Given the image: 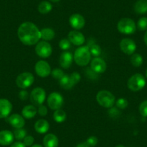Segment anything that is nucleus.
<instances>
[{
    "mask_svg": "<svg viewBox=\"0 0 147 147\" xmlns=\"http://www.w3.org/2000/svg\"><path fill=\"white\" fill-rule=\"evenodd\" d=\"M18 35L24 45L33 46L38 43L40 39V30L32 22H25L20 25Z\"/></svg>",
    "mask_w": 147,
    "mask_h": 147,
    "instance_id": "1",
    "label": "nucleus"
},
{
    "mask_svg": "<svg viewBox=\"0 0 147 147\" xmlns=\"http://www.w3.org/2000/svg\"><path fill=\"white\" fill-rule=\"evenodd\" d=\"M74 60L77 65L85 66L91 60V54L87 46L78 48L74 54Z\"/></svg>",
    "mask_w": 147,
    "mask_h": 147,
    "instance_id": "2",
    "label": "nucleus"
},
{
    "mask_svg": "<svg viewBox=\"0 0 147 147\" xmlns=\"http://www.w3.org/2000/svg\"><path fill=\"white\" fill-rule=\"evenodd\" d=\"M96 100L99 105L105 108L113 107L115 103V96L107 90H101L96 96Z\"/></svg>",
    "mask_w": 147,
    "mask_h": 147,
    "instance_id": "3",
    "label": "nucleus"
},
{
    "mask_svg": "<svg viewBox=\"0 0 147 147\" xmlns=\"http://www.w3.org/2000/svg\"><path fill=\"white\" fill-rule=\"evenodd\" d=\"M117 28L121 33L131 35L134 34L136 30V25L135 22L130 18H123L118 22Z\"/></svg>",
    "mask_w": 147,
    "mask_h": 147,
    "instance_id": "4",
    "label": "nucleus"
},
{
    "mask_svg": "<svg viewBox=\"0 0 147 147\" xmlns=\"http://www.w3.org/2000/svg\"><path fill=\"white\" fill-rule=\"evenodd\" d=\"M128 89L133 92H138L142 90L146 85L145 77L141 74H136L131 77L127 83Z\"/></svg>",
    "mask_w": 147,
    "mask_h": 147,
    "instance_id": "5",
    "label": "nucleus"
},
{
    "mask_svg": "<svg viewBox=\"0 0 147 147\" xmlns=\"http://www.w3.org/2000/svg\"><path fill=\"white\" fill-rule=\"evenodd\" d=\"M34 76L30 72H23L20 74L16 79V84L18 87L25 90L30 87L34 82Z\"/></svg>",
    "mask_w": 147,
    "mask_h": 147,
    "instance_id": "6",
    "label": "nucleus"
},
{
    "mask_svg": "<svg viewBox=\"0 0 147 147\" xmlns=\"http://www.w3.org/2000/svg\"><path fill=\"white\" fill-rule=\"evenodd\" d=\"M46 94L45 90L41 87H36L32 90L30 95L31 102L34 105L40 106L43 104L46 100Z\"/></svg>",
    "mask_w": 147,
    "mask_h": 147,
    "instance_id": "7",
    "label": "nucleus"
},
{
    "mask_svg": "<svg viewBox=\"0 0 147 147\" xmlns=\"http://www.w3.org/2000/svg\"><path fill=\"white\" fill-rule=\"evenodd\" d=\"M35 52L39 57L46 59L51 56L52 53V47L47 41H40L37 43L35 46Z\"/></svg>",
    "mask_w": 147,
    "mask_h": 147,
    "instance_id": "8",
    "label": "nucleus"
},
{
    "mask_svg": "<svg viewBox=\"0 0 147 147\" xmlns=\"http://www.w3.org/2000/svg\"><path fill=\"white\" fill-rule=\"evenodd\" d=\"M48 105L51 110H59L63 103V98L61 94L58 92H52L48 97Z\"/></svg>",
    "mask_w": 147,
    "mask_h": 147,
    "instance_id": "9",
    "label": "nucleus"
},
{
    "mask_svg": "<svg viewBox=\"0 0 147 147\" xmlns=\"http://www.w3.org/2000/svg\"><path fill=\"white\" fill-rule=\"evenodd\" d=\"M35 70L37 75L40 77H47L51 73V69L49 63L45 61H39L36 63Z\"/></svg>",
    "mask_w": 147,
    "mask_h": 147,
    "instance_id": "10",
    "label": "nucleus"
},
{
    "mask_svg": "<svg viewBox=\"0 0 147 147\" xmlns=\"http://www.w3.org/2000/svg\"><path fill=\"white\" fill-rule=\"evenodd\" d=\"M121 50L127 55L134 54L136 50V45L133 40L130 38H123L120 43Z\"/></svg>",
    "mask_w": 147,
    "mask_h": 147,
    "instance_id": "11",
    "label": "nucleus"
},
{
    "mask_svg": "<svg viewBox=\"0 0 147 147\" xmlns=\"http://www.w3.org/2000/svg\"><path fill=\"white\" fill-rule=\"evenodd\" d=\"M69 23L71 26L76 30L82 29L85 25V20L80 14H74L69 18Z\"/></svg>",
    "mask_w": 147,
    "mask_h": 147,
    "instance_id": "12",
    "label": "nucleus"
},
{
    "mask_svg": "<svg viewBox=\"0 0 147 147\" xmlns=\"http://www.w3.org/2000/svg\"><path fill=\"white\" fill-rule=\"evenodd\" d=\"M90 69L96 74H102L107 69V64L101 58H94L91 62Z\"/></svg>",
    "mask_w": 147,
    "mask_h": 147,
    "instance_id": "13",
    "label": "nucleus"
},
{
    "mask_svg": "<svg viewBox=\"0 0 147 147\" xmlns=\"http://www.w3.org/2000/svg\"><path fill=\"white\" fill-rule=\"evenodd\" d=\"M68 39L71 43H73L77 46H80L83 45L85 42V38L82 32L78 30H72L68 35Z\"/></svg>",
    "mask_w": 147,
    "mask_h": 147,
    "instance_id": "14",
    "label": "nucleus"
},
{
    "mask_svg": "<svg viewBox=\"0 0 147 147\" xmlns=\"http://www.w3.org/2000/svg\"><path fill=\"white\" fill-rule=\"evenodd\" d=\"M12 105L7 99H0V118H7L11 113Z\"/></svg>",
    "mask_w": 147,
    "mask_h": 147,
    "instance_id": "15",
    "label": "nucleus"
},
{
    "mask_svg": "<svg viewBox=\"0 0 147 147\" xmlns=\"http://www.w3.org/2000/svg\"><path fill=\"white\" fill-rule=\"evenodd\" d=\"M7 121L15 128H22L25 124V121L22 115L19 114H12L7 118Z\"/></svg>",
    "mask_w": 147,
    "mask_h": 147,
    "instance_id": "16",
    "label": "nucleus"
},
{
    "mask_svg": "<svg viewBox=\"0 0 147 147\" xmlns=\"http://www.w3.org/2000/svg\"><path fill=\"white\" fill-rule=\"evenodd\" d=\"M74 60V56L69 51H63L61 54L60 59H59V63L60 66L63 69H69L72 64Z\"/></svg>",
    "mask_w": 147,
    "mask_h": 147,
    "instance_id": "17",
    "label": "nucleus"
},
{
    "mask_svg": "<svg viewBox=\"0 0 147 147\" xmlns=\"http://www.w3.org/2000/svg\"><path fill=\"white\" fill-rule=\"evenodd\" d=\"M14 134L8 130H3L0 131V145L9 146L12 144L14 141Z\"/></svg>",
    "mask_w": 147,
    "mask_h": 147,
    "instance_id": "18",
    "label": "nucleus"
},
{
    "mask_svg": "<svg viewBox=\"0 0 147 147\" xmlns=\"http://www.w3.org/2000/svg\"><path fill=\"white\" fill-rule=\"evenodd\" d=\"M43 143L45 147H58L59 139L56 135L53 134H49L45 136Z\"/></svg>",
    "mask_w": 147,
    "mask_h": 147,
    "instance_id": "19",
    "label": "nucleus"
},
{
    "mask_svg": "<svg viewBox=\"0 0 147 147\" xmlns=\"http://www.w3.org/2000/svg\"><path fill=\"white\" fill-rule=\"evenodd\" d=\"M49 128H50V125L46 120L40 119L37 121L35 124V129L38 134H46L49 131Z\"/></svg>",
    "mask_w": 147,
    "mask_h": 147,
    "instance_id": "20",
    "label": "nucleus"
},
{
    "mask_svg": "<svg viewBox=\"0 0 147 147\" xmlns=\"http://www.w3.org/2000/svg\"><path fill=\"white\" fill-rule=\"evenodd\" d=\"M38 113L36 107L33 105H26L22 110V115L27 119H31L34 118Z\"/></svg>",
    "mask_w": 147,
    "mask_h": 147,
    "instance_id": "21",
    "label": "nucleus"
},
{
    "mask_svg": "<svg viewBox=\"0 0 147 147\" xmlns=\"http://www.w3.org/2000/svg\"><path fill=\"white\" fill-rule=\"evenodd\" d=\"M59 84H60L61 87L64 90H71L75 85L71 75H68V74L63 75V77L59 80Z\"/></svg>",
    "mask_w": 147,
    "mask_h": 147,
    "instance_id": "22",
    "label": "nucleus"
},
{
    "mask_svg": "<svg viewBox=\"0 0 147 147\" xmlns=\"http://www.w3.org/2000/svg\"><path fill=\"white\" fill-rule=\"evenodd\" d=\"M87 47L89 48V50H90L91 56L97 58L101 55V48H100V46H99V45H97V43H94L93 40H90V41L89 42L88 44H87Z\"/></svg>",
    "mask_w": 147,
    "mask_h": 147,
    "instance_id": "23",
    "label": "nucleus"
},
{
    "mask_svg": "<svg viewBox=\"0 0 147 147\" xmlns=\"http://www.w3.org/2000/svg\"><path fill=\"white\" fill-rule=\"evenodd\" d=\"M134 10L138 14H145L147 12V0H138L134 5Z\"/></svg>",
    "mask_w": 147,
    "mask_h": 147,
    "instance_id": "24",
    "label": "nucleus"
},
{
    "mask_svg": "<svg viewBox=\"0 0 147 147\" xmlns=\"http://www.w3.org/2000/svg\"><path fill=\"white\" fill-rule=\"evenodd\" d=\"M55 32L51 28H43L40 30V38L44 40L45 41L51 40L54 38Z\"/></svg>",
    "mask_w": 147,
    "mask_h": 147,
    "instance_id": "25",
    "label": "nucleus"
},
{
    "mask_svg": "<svg viewBox=\"0 0 147 147\" xmlns=\"http://www.w3.org/2000/svg\"><path fill=\"white\" fill-rule=\"evenodd\" d=\"M38 10L41 14H47L52 10V5L47 1H43L38 7Z\"/></svg>",
    "mask_w": 147,
    "mask_h": 147,
    "instance_id": "26",
    "label": "nucleus"
},
{
    "mask_svg": "<svg viewBox=\"0 0 147 147\" xmlns=\"http://www.w3.org/2000/svg\"><path fill=\"white\" fill-rule=\"evenodd\" d=\"M53 119L57 123H63L66 119V113L64 110L61 109L55 110L53 113Z\"/></svg>",
    "mask_w": 147,
    "mask_h": 147,
    "instance_id": "27",
    "label": "nucleus"
},
{
    "mask_svg": "<svg viewBox=\"0 0 147 147\" xmlns=\"http://www.w3.org/2000/svg\"><path fill=\"white\" fill-rule=\"evenodd\" d=\"M131 63L135 67H139L143 63V58L138 53H134L131 57Z\"/></svg>",
    "mask_w": 147,
    "mask_h": 147,
    "instance_id": "28",
    "label": "nucleus"
},
{
    "mask_svg": "<svg viewBox=\"0 0 147 147\" xmlns=\"http://www.w3.org/2000/svg\"><path fill=\"white\" fill-rule=\"evenodd\" d=\"M14 136L18 141H21V140H23L25 138V137L26 136V131L23 128H16L14 131Z\"/></svg>",
    "mask_w": 147,
    "mask_h": 147,
    "instance_id": "29",
    "label": "nucleus"
},
{
    "mask_svg": "<svg viewBox=\"0 0 147 147\" xmlns=\"http://www.w3.org/2000/svg\"><path fill=\"white\" fill-rule=\"evenodd\" d=\"M137 28L140 30H147V18H141L137 22Z\"/></svg>",
    "mask_w": 147,
    "mask_h": 147,
    "instance_id": "30",
    "label": "nucleus"
},
{
    "mask_svg": "<svg viewBox=\"0 0 147 147\" xmlns=\"http://www.w3.org/2000/svg\"><path fill=\"white\" fill-rule=\"evenodd\" d=\"M59 47L61 50L67 51L71 47V42L69 39L63 38L59 41Z\"/></svg>",
    "mask_w": 147,
    "mask_h": 147,
    "instance_id": "31",
    "label": "nucleus"
},
{
    "mask_svg": "<svg viewBox=\"0 0 147 147\" xmlns=\"http://www.w3.org/2000/svg\"><path fill=\"white\" fill-rule=\"evenodd\" d=\"M51 74L52 75V77H53L56 80H60L62 77L64 75V73H63V71L60 69H53L51 71Z\"/></svg>",
    "mask_w": 147,
    "mask_h": 147,
    "instance_id": "32",
    "label": "nucleus"
},
{
    "mask_svg": "<svg viewBox=\"0 0 147 147\" xmlns=\"http://www.w3.org/2000/svg\"><path fill=\"white\" fill-rule=\"evenodd\" d=\"M115 104H116V106L118 107V108L121 109V110L125 109L128 105V101H127V100H125L124 98L118 99L116 101V102H115Z\"/></svg>",
    "mask_w": 147,
    "mask_h": 147,
    "instance_id": "33",
    "label": "nucleus"
},
{
    "mask_svg": "<svg viewBox=\"0 0 147 147\" xmlns=\"http://www.w3.org/2000/svg\"><path fill=\"white\" fill-rule=\"evenodd\" d=\"M139 112L142 116L147 117V100L142 102L140 105Z\"/></svg>",
    "mask_w": 147,
    "mask_h": 147,
    "instance_id": "34",
    "label": "nucleus"
},
{
    "mask_svg": "<svg viewBox=\"0 0 147 147\" xmlns=\"http://www.w3.org/2000/svg\"><path fill=\"white\" fill-rule=\"evenodd\" d=\"M97 142H98V139H97V137L94 136H90L87 138L85 143L90 147H93L97 145Z\"/></svg>",
    "mask_w": 147,
    "mask_h": 147,
    "instance_id": "35",
    "label": "nucleus"
},
{
    "mask_svg": "<svg viewBox=\"0 0 147 147\" xmlns=\"http://www.w3.org/2000/svg\"><path fill=\"white\" fill-rule=\"evenodd\" d=\"M34 141H35V139H34L33 137L31 136H26L23 139V144L26 146H31L33 145Z\"/></svg>",
    "mask_w": 147,
    "mask_h": 147,
    "instance_id": "36",
    "label": "nucleus"
},
{
    "mask_svg": "<svg viewBox=\"0 0 147 147\" xmlns=\"http://www.w3.org/2000/svg\"><path fill=\"white\" fill-rule=\"evenodd\" d=\"M38 114L40 116H46L48 113L47 107L45 105H41L39 106L38 110Z\"/></svg>",
    "mask_w": 147,
    "mask_h": 147,
    "instance_id": "37",
    "label": "nucleus"
},
{
    "mask_svg": "<svg viewBox=\"0 0 147 147\" xmlns=\"http://www.w3.org/2000/svg\"><path fill=\"white\" fill-rule=\"evenodd\" d=\"M71 77L72 80H73L75 85L77 84H78V83L80 82V80H81V76H80V74L78 72H73V73L71 74Z\"/></svg>",
    "mask_w": 147,
    "mask_h": 147,
    "instance_id": "38",
    "label": "nucleus"
},
{
    "mask_svg": "<svg viewBox=\"0 0 147 147\" xmlns=\"http://www.w3.org/2000/svg\"><path fill=\"white\" fill-rule=\"evenodd\" d=\"M28 97H29V93L26 90H21L19 92V98L21 100H28Z\"/></svg>",
    "mask_w": 147,
    "mask_h": 147,
    "instance_id": "39",
    "label": "nucleus"
},
{
    "mask_svg": "<svg viewBox=\"0 0 147 147\" xmlns=\"http://www.w3.org/2000/svg\"><path fill=\"white\" fill-rule=\"evenodd\" d=\"M10 147H26V146H25L22 142L18 141V142H15L14 143V144H12Z\"/></svg>",
    "mask_w": 147,
    "mask_h": 147,
    "instance_id": "40",
    "label": "nucleus"
},
{
    "mask_svg": "<svg viewBox=\"0 0 147 147\" xmlns=\"http://www.w3.org/2000/svg\"><path fill=\"white\" fill-rule=\"evenodd\" d=\"M76 147H90V146H89L85 142H84V143H81V144H79Z\"/></svg>",
    "mask_w": 147,
    "mask_h": 147,
    "instance_id": "41",
    "label": "nucleus"
},
{
    "mask_svg": "<svg viewBox=\"0 0 147 147\" xmlns=\"http://www.w3.org/2000/svg\"><path fill=\"white\" fill-rule=\"evenodd\" d=\"M144 42H145L146 45V46H147V30H146V32L145 35H144Z\"/></svg>",
    "mask_w": 147,
    "mask_h": 147,
    "instance_id": "42",
    "label": "nucleus"
},
{
    "mask_svg": "<svg viewBox=\"0 0 147 147\" xmlns=\"http://www.w3.org/2000/svg\"><path fill=\"white\" fill-rule=\"evenodd\" d=\"M30 147H43L40 144H33L32 146H31Z\"/></svg>",
    "mask_w": 147,
    "mask_h": 147,
    "instance_id": "43",
    "label": "nucleus"
},
{
    "mask_svg": "<svg viewBox=\"0 0 147 147\" xmlns=\"http://www.w3.org/2000/svg\"><path fill=\"white\" fill-rule=\"evenodd\" d=\"M50 1L52 2H58L59 1H60V0H50Z\"/></svg>",
    "mask_w": 147,
    "mask_h": 147,
    "instance_id": "44",
    "label": "nucleus"
},
{
    "mask_svg": "<svg viewBox=\"0 0 147 147\" xmlns=\"http://www.w3.org/2000/svg\"><path fill=\"white\" fill-rule=\"evenodd\" d=\"M115 147H125V146H124L123 145H121V144H120V145H117Z\"/></svg>",
    "mask_w": 147,
    "mask_h": 147,
    "instance_id": "45",
    "label": "nucleus"
},
{
    "mask_svg": "<svg viewBox=\"0 0 147 147\" xmlns=\"http://www.w3.org/2000/svg\"><path fill=\"white\" fill-rule=\"evenodd\" d=\"M146 77H147V69L146 71Z\"/></svg>",
    "mask_w": 147,
    "mask_h": 147,
    "instance_id": "46",
    "label": "nucleus"
}]
</instances>
